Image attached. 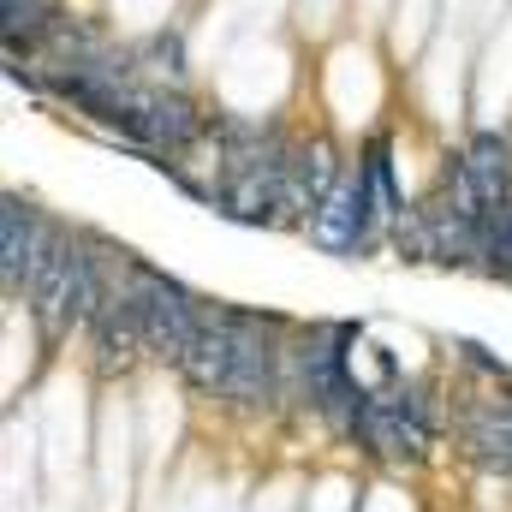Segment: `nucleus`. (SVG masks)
Wrapping results in <instances>:
<instances>
[{
  "label": "nucleus",
  "mask_w": 512,
  "mask_h": 512,
  "mask_svg": "<svg viewBox=\"0 0 512 512\" xmlns=\"http://www.w3.org/2000/svg\"><path fill=\"white\" fill-rule=\"evenodd\" d=\"M126 286H131V304H137V322H143V346H149V358H161V364H185V352H191V340H197V328H203V298L191 292V286H179L173 274H161V268H149V262H126Z\"/></svg>",
  "instance_id": "1"
},
{
  "label": "nucleus",
  "mask_w": 512,
  "mask_h": 512,
  "mask_svg": "<svg viewBox=\"0 0 512 512\" xmlns=\"http://www.w3.org/2000/svg\"><path fill=\"white\" fill-rule=\"evenodd\" d=\"M233 382H227V405L239 411H280L286 399V340H280V322L274 316H256V310H233Z\"/></svg>",
  "instance_id": "2"
},
{
  "label": "nucleus",
  "mask_w": 512,
  "mask_h": 512,
  "mask_svg": "<svg viewBox=\"0 0 512 512\" xmlns=\"http://www.w3.org/2000/svg\"><path fill=\"white\" fill-rule=\"evenodd\" d=\"M387 203H382V185H376V173H370V161L358 155L346 173H340V185L322 197V209H316V221L304 227L310 233V245H322V251L334 256H358L376 245V227H382Z\"/></svg>",
  "instance_id": "3"
},
{
  "label": "nucleus",
  "mask_w": 512,
  "mask_h": 512,
  "mask_svg": "<svg viewBox=\"0 0 512 512\" xmlns=\"http://www.w3.org/2000/svg\"><path fill=\"white\" fill-rule=\"evenodd\" d=\"M78 245H84L78 233L48 227L42 251H36V262H30V274H24V304H30V316H36V328H42V334H66V304H72Z\"/></svg>",
  "instance_id": "4"
},
{
  "label": "nucleus",
  "mask_w": 512,
  "mask_h": 512,
  "mask_svg": "<svg viewBox=\"0 0 512 512\" xmlns=\"http://www.w3.org/2000/svg\"><path fill=\"white\" fill-rule=\"evenodd\" d=\"M126 262H131V256H126ZM84 334H90V358H96V370H102V376H126L137 358H149V346H143V322H137V304H131L126 274H120L114 298L96 310V322H90Z\"/></svg>",
  "instance_id": "5"
},
{
  "label": "nucleus",
  "mask_w": 512,
  "mask_h": 512,
  "mask_svg": "<svg viewBox=\"0 0 512 512\" xmlns=\"http://www.w3.org/2000/svg\"><path fill=\"white\" fill-rule=\"evenodd\" d=\"M179 376L197 387V393H209V399L227 393V382H233V316H227V304H209L203 310V328H197Z\"/></svg>",
  "instance_id": "6"
},
{
  "label": "nucleus",
  "mask_w": 512,
  "mask_h": 512,
  "mask_svg": "<svg viewBox=\"0 0 512 512\" xmlns=\"http://www.w3.org/2000/svg\"><path fill=\"white\" fill-rule=\"evenodd\" d=\"M42 239H48V221L24 197H6V209H0V280H6V292H24V274L42 251Z\"/></svg>",
  "instance_id": "7"
},
{
  "label": "nucleus",
  "mask_w": 512,
  "mask_h": 512,
  "mask_svg": "<svg viewBox=\"0 0 512 512\" xmlns=\"http://www.w3.org/2000/svg\"><path fill=\"white\" fill-rule=\"evenodd\" d=\"M459 441H465V453H471L477 465L512 477V399H483V405H471L465 423H459Z\"/></svg>",
  "instance_id": "8"
},
{
  "label": "nucleus",
  "mask_w": 512,
  "mask_h": 512,
  "mask_svg": "<svg viewBox=\"0 0 512 512\" xmlns=\"http://www.w3.org/2000/svg\"><path fill=\"white\" fill-rule=\"evenodd\" d=\"M459 155H465V167H471L483 203H512V137H501V131H477Z\"/></svg>",
  "instance_id": "9"
},
{
  "label": "nucleus",
  "mask_w": 512,
  "mask_h": 512,
  "mask_svg": "<svg viewBox=\"0 0 512 512\" xmlns=\"http://www.w3.org/2000/svg\"><path fill=\"white\" fill-rule=\"evenodd\" d=\"M137 66H143V84H179L185 78V36L155 30L149 42H137Z\"/></svg>",
  "instance_id": "10"
},
{
  "label": "nucleus",
  "mask_w": 512,
  "mask_h": 512,
  "mask_svg": "<svg viewBox=\"0 0 512 512\" xmlns=\"http://www.w3.org/2000/svg\"><path fill=\"white\" fill-rule=\"evenodd\" d=\"M459 358H465L471 370H483V376H495V382H507V364H501V358H489V352H483L477 340H459Z\"/></svg>",
  "instance_id": "11"
}]
</instances>
